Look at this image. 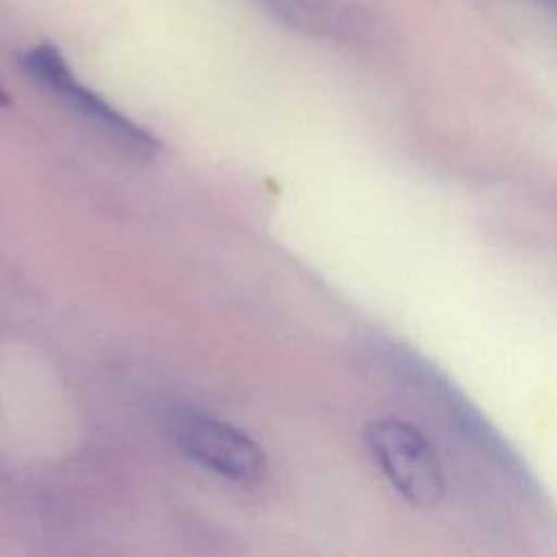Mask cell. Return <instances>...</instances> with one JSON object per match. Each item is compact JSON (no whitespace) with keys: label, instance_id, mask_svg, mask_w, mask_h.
<instances>
[{"label":"cell","instance_id":"obj_5","mask_svg":"<svg viewBox=\"0 0 557 557\" xmlns=\"http://www.w3.org/2000/svg\"><path fill=\"white\" fill-rule=\"evenodd\" d=\"M537 2H542V4H546L550 9H557V0H537Z\"/></svg>","mask_w":557,"mask_h":557},{"label":"cell","instance_id":"obj_2","mask_svg":"<svg viewBox=\"0 0 557 557\" xmlns=\"http://www.w3.org/2000/svg\"><path fill=\"white\" fill-rule=\"evenodd\" d=\"M22 67L48 91H52L59 100H63L70 109L81 113L87 122L107 133L113 141H117L131 154L139 159H152L159 152L157 137L144 126L135 124L131 117L120 113L113 104H109L100 94L85 87L67 65L61 50L41 41L35 48L26 50L20 57Z\"/></svg>","mask_w":557,"mask_h":557},{"label":"cell","instance_id":"obj_1","mask_svg":"<svg viewBox=\"0 0 557 557\" xmlns=\"http://www.w3.org/2000/svg\"><path fill=\"white\" fill-rule=\"evenodd\" d=\"M372 461L411 507H437L446 494V479L431 442L409 422L379 418L363 429Z\"/></svg>","mask_w":557,"mask_h":557},{"label":"cell","instance_id":"obj_4","mask_svg":"<svg viewBox=\"0 0 557 557\" xmlns=\"http://www.w3.org/2000/svg\"><path fill=\"white\" fill-rule=\"evenodd\" d=\"M9 102V96H7V91L0 87V104H7Z\"/></svg>","mask_w":557,"mask_h":557},{"label":"cell","instance_id":"obj_3","mask_svg":"<svg viewBox=\"0 0 557 557\" xmlns=\"http://www.w3.org/2000/svg\"><path fill=\"white\" fill-rule=\"evenodd\" d=\"M168 433L183 455L220 476L248 483L263 472L259 444L224 420L178 409L168 416Z\"/></svg>","mask_w":557,"mask_h":557}]
</instances>
